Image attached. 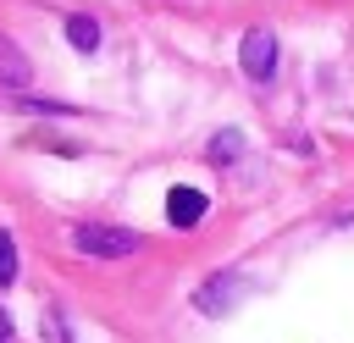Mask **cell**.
Returning <instances> with one entry per match:
<instances>
[{"mask_svg": "<svg viewBox=\"0 0 354 343\" xmlns=\"http://www.w3.org/2000/svg\"><path fill=\"white\" fill-rule=\"evenodd\" d=\"M66 39H72L77 50H94V44H100V22H94V17H66Z\"/></svg>", "mask_w": 354, "mask_h": 343, "instance_id": "cell-6", "label": "cell"}, {"mask_svg": "<svg viewBox=\"0 0 354 343\" xmlns=\"http://www.w3.org/2000/svg\"><path fill=\"white\" fill-rule=\"evenodd\" d=\"M205 210H210V199H205L199 188H171V194H166V216H171V227H199Z\"/></svg>", "mask_w": 354, "mask_h": 343, "instance_id": "cell-3", "label": "cell"}, {"mask_svg": "<svg viewBox=\"0 0 354 343\" xmlns=\"http://www.w3.org/2000/svg\"><path fill=\"white\" fill-rule=\"evenodd\" d=\"M238 149H243V138H238V133L227 127V133H216V144H210V160H232Z\"/></svg>", "mask_w": 354, "mask_h": 343, "instance_id": "cell-8", "label": "cell"}, {"mask_svg": "<svg viewBox=\"0 0 354 343\" xmlns=\"http://www.w3.org/2000/svg\"><path fill=\"white\" fill-rule=\"evenodd\" d=\"M0 83H6V89H22V83H28V61H22V50H17L6 33H0Z\"/></svg>", "mask_w": 354, "mask_h": 343, "instance_id": "cell-5", "label": "cell"}, {"mask_svg": "<svg viewBox=\"0 0 354 343\" xmlns=\"http://www.w3.org/2000/svg\"><path fill=\"white\" fill-rule=\"evenodd\" d=\"M0 343H11V315L0 310Z\"/></svg>", "mask_w": 354, "mask_h": 343, "instance_id": "cell-9", "label": "cell"}, {"mask_svg": "<svg viewBox=\"0 0 354 343\" xmlns=\"http://www.w3.org/2000/svg\"><path fill=\"white\" fill-rule=\"evenodd\" d=\"M243 293V282L232 277V271H221V277H210L199 293H194V304L205 310V315H221V310H232V299Z\"/></svg>", "mask_w": 354, "mask_h": 343, "instance_id": "cell-4", "label": "cell"}, {"mask_svg": "<svg viewBox=\"0 0 354 343\" xmlns=\"http://www.w3.org/2000/svg\"><path fill=\"white\" fill-rule=\"evenodd\" d=\"M11 282H17V238L0 232V288H11Z\"/></svg>", "mask_w": 354, "mask_h": 343, "instance_id": "cell-7", "label": "cell"}, {"mask_svg": "<svg viewBox=\"0 0 354 343\" xmlns=\"http://www.w3.org/2000/svg\"><path fill=\"white\" fill-rule=\"evenodd\" d=\"M72 249L94 254V260H122V254L138 249V232L133 227H111V221H77L72 227Z\"/></svg>", "mask_w": 354, "mask_h": 343, "instance_id": "cell-1", "label": "cell"}, {"mask_svg": "<svg viewBox=\"0 0 354 343\" xmlns=\"http://www.w3.org/2000/svg\"><path fill=\"white\" fill-rule=\"evenodd\" d=\"M238 66H243L249 77H271V72H277V33H271V28H249L243 44H238Z\"/></svg>", "mask_w": 354, "mask_h": 343, "instance_id": "cell-2", "label": "cell"}]
</instances>
